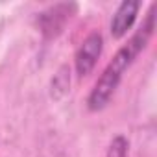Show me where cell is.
<instances>
[{"mask_svg":"<svg viewBox=\"0 0 157 157\" xmlns=\"http://www.w3.org/2000/svg\"><path fill=\"white\" fill-rule=\"evenodd\" d=\"M102 48H104V37L100 32H93L83 39V43L80 44V48L76 52V57H74L76 72L80 78L87 76L94 68V65L102 54Z\"/></svg>","mask_w":157,"mask_h":157,"instance_id":"cell-2","label":"cell"},{"mask_svg":"<svg viewBox=\"0 0 157 157\" xmlns=\"http://www.w3.org/2000/svg\"><path fill=\"white\" fill-rule=\"evenodd\" d=\"M140 2L137 0H124V2L117 8L111 19V35L115 39H120L128 33V30L135 24L137 13H139Z\"/></svg>","mask_w":157,"mask_h":157,"instance_id":"cell-3","label":"cell"},{"mask_svg":"<svg viewBox=\"0 0 157 157\" xmlns=\"http://www.w3.org/2000/svg\"><path fill=\"white\" fill-rule=\"evenodd\" d=\"M128 146H129V144H128L126 137L118 135V137H115V139L111 140L105 157H128Z\"/></svg>","mask_w":157,"mask_h":157,"instance_id":"cell-4","label":"cell"},{"mask_svg":"<svg viewBox=\"0 0 157 157\" xmlns=\"http://www.w3.org/2000/svg\"><path fill=\"white\" fill-rule=\"evenodd\" d=\"M153 30H155V6L150 10V13H148L146 21L142 22V26L131 35V39L126 44H122L118 48L115 57L104 68L102 76L98 78V82L94 83V87H93V91H91V94L87 98V107L91 111H102L109 104V100L113 98L117 87L122 82L126 70L133 65L137 56L146 48Z\"/></svg>","mask_w":157,"mask_h":157,"instance_id":"cell-1","label":"cell"}]
</instances>
